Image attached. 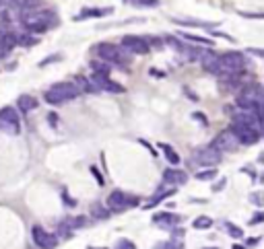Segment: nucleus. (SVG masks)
<instances>
[{"label": "nucleus", "mask_w": 264, "mask_h": 249, "mask_svg": "<svg viewBox=\"0 0 264 249\" xmlns=\"http://www.w3.org/2000/svg\"><path fill=\"white\" fill-rule=\"evenodd\" d=\"M79 95H81V91H79V87L75 82H58V85H54V87H50L46 91L44 99L50 105H62L66 101L77 99Z\"/></svg>", "instance_id": "nucleus-1"}, {"label": "nucleus", "mask_w": 264, "mask_h": 249, "mask_svg": "<svg viewBox=\"0 0 264 249\" xmlns=\"http://www.w3.org/2000/svg\"><path fill=\"white\" fill-rule=\"evenodd\" d=\"M242 111H258L262 113V87L260 85H246L236 99Z\"/></svg>", "instance_id": "nucleus-2"}, {"label": "nucleus", "mask_w": 264, "mask_h": 249, "mask_svg": "<svg viewBox=\"0 0 264 249\" xmlns=\"http://www.w3.org/2000/svg\"><path fill=\"white\" fill-rule=\"evenodd\" d=\"M244 54L242 52H225L217 56V74H242L244 68Z\"/></svg>", "instance_id": "nucleus-3"}, {"label": "nucleus", "mask_w": 264, "mask_h": 249, "mask_svg": "<svg viewBox=\"0 0 264 249\" xmlns=\"http://www.w3.org/2000/svg\"><path fill=\"white\" fill-rule=\"evenodd\" d=\"M0 132H7L11 136H17L21 132V119L15 107L7 105L0 109Z\"/></svg>", "instance_id": "nucleus-4"}, {"label": "nucleus", "mask_w": 264, "mask_h": 249, "mask_svg": "<svg viewBox=\"0 0 264 249\" xmlns=\"http://www.w3.org/2000/svg\"><path fill=\"white\" fill-rule=\"evenodd\" d=\"M139 204V198L137 196H130L122 190H114L110 196H108V210L110 212H124L132 206Z\"/></svg>", "instance_id": "nucleus-5"}, {"label": "nucleus", "mask_w": 264, "mask_h": 249, "mask_svg": "<svg viewBox=\"0 0 264 249\" xmlns=\"http://www.w3.org/2000/svg\"><path fill=\"white\" fill-rule=\"evenodd\" d=\"M52 19H54V17H52L50 13H46V11H42V13L33 11V13H25L23 23H25V27H27L29 31H33V33H42V31H46V29L50 27V21H52Z\"/></svg>", "instance_id": "nucleus-6"}, {"label": "nucleus", "mask_w": 264, "mask_h": 249, "mask_svg": "<svg viewBox=\"0 0 264 249\" xmlns=\"http://www.w3.org/2000/svg\"><path fill=\"white\" fill-rule=\"evenodd\" d=\"M95 52L102 62H108V64H116V66H126V60L120 52V48L112 46V44H99L95 46Z\"/></svg>", "instance_id": "nucleus-7"}, {"label": "nucleus", "mask_w": 264, "mask_h": 249, "mask_svg": "<svg viewBox=\"0 0 264 249\" xmlns=\"http://www.w3.org/2000/svg\"><path fill=\"white\" fill-rule=\"evenodd\" d=\"M31 239H33V243H36L40 249H54L58 245L56 235H52L50 231H46L40 225H33L31 227Z\"/></svg>", "instance_id": "nucleus-8"}, {"label": "nucleus", "mask_w": 264, "mask_h": 249, "mask_svg": "<svg viewBox=\"0 0 264 249\" xmlns=\"http://www.w3.org/2000/svg\"><path fill=\"white\" fill-rule=\"evenodd\" d=\"M120 46H122L126 52L139 54V56H145V54L151 52V44H149L145 37H139V35H126V37H122Z\"/></svg>", "instance_id": "nucleus-9"}, {"label": "nucleus", "mask_w": 264, "mask_h": 249, "mask_svg": "<svg viewBox=\"0 0 264 249\" xmlns=\"http://www.w3.org/2000/svg\"><path fill=\"white\" fill-rule=\"evenodd\" d=\"M229 130L234 132L238 144H248V146L260 142V136H262V132H256V130H252V128H248V126H240V123H231Z\"/></svg>", "instance_id": "nucleus-10"}, {"label": "nucleus", "mask_w": 264, "mask_h": 249, "mask_svg": "<svg viewBox=\"0 0 264 249\" xmlns=\"http://www.w3.org/2000/svg\"><path fill=\"white\" fill-rule=\"evenodd\" d=\"M223 159V154L219 150H215L213 146H207V148H201L194 152V161L203 167H217Z\"/></svg>", "instance_id": "nucleus-11"}, {"label": "nucleus", "mask_w": 264, "mask_h": 249, "mask_svg": "<svg viewBox=\"0 0 264 249\" xmlns=\"http://www.w3.org/2000/svg\"><path fill=\"white\" fill-rule=\"evenodd\" d=\"M211 146L223 154L225 150H234V148H238V140H236V136H234V132H231V130H223V132L213 140Z\"/></svg>", "instance_id": "nucleus-12"}, {"label": "nucleus", "mask_w": 264, "mask_h": 249, "mask_svg": "<svg viewBox=\"0 0 264 249\" xmlns=\"http://www.w3.org/2000/svg\"><path fill=\"white\" fill-rule=\"evenodd\" d=\"M91 85L97 89V91H108V93H124V87L114 82L110 76H99V74H93L91 78Z\"/></svg>", "instance_id": "nucleus-13"}, {"label": "nucleus", "mask_w": 264, "mask_h": 249, "mask_svg": "<svg viewBox=\"0 0 264 249\" xmlns=\"http://www.w3.org/2000/svg\"><path fill=\"white\" fill-rule=\"evenodd\" d=\"M153 223H155L157 227H161V229H172V227L180 225L182 219H180L178 214H174V212H157V214L153 216Z\"/></svg>", "instance_id": "nucleus-14"}, {"label": "nucleus", "mask_w": 264, "mask_h": 249, "mask_svg": "<svg viewBox=\"0 0 264 249\" xmlns=\"http://www.w3.org/2000/svg\"><path fill=\"white\" fill-rule=\"evenodd\" d=\"M163 181L170 185H182L188 181V173L182 169H165L163 171Z\"/></svg>", "instance_id": "nucleus-15"}, {"label": "nucleus", "mask_w": 264, "mask_h": 249, "mask_svg": "<svg viewBox=\"0 0 264 249\" xmlns=\"http://www.w3.org/2000/svg\"><path fill=\"white\" fill-rule=\"evenodd\" d=\"M36 107H38V99H36V97L21 95V97L17 99V107H15V109H19L21 113H29L31 109H36Z\"/></svg>", "instance_id": "nucleus-16"}, {"label": "nucleus", "mask_w": 264, "mask_h": 249, "mask_svg": "<svg viewBox=\"0 0 264 249\" xmlns=\"http://www.w3.org/2000/svg\"><path fill=\"white\" fill-rule=\"evenodd\" d=\"M85 225H87L85 216H71V219H66V221L62 223V229H73V231H77V229H83Z\"/></svg>", "instance_id": "nucleus-17"}, {"label": "nucleus", "mask_w": 264, "mask_h": 249, "mask_svg": "<svg viewBox=\"0 0 264 249\" xmlns=\"http://www.w3.org/2000/svg\"><path fill=\"white\" fill-rule=\"evenodd\" d=\"M174 194H176V190H174V188H172V190H165V192H163V190H159V192H157V194H155V196H153V198H151V200H149V202L145 204V208L149 210V208L157 206V204H159L161 200H165V198H170V196H174Z\"/></svg>", "instance_id": "nucleus-18"}, {"label": "nucleus", "mask_w": 264, "mask_h": 249, "mask_svg": "<svg viewBox=\"0 0 264 249\" xmlns=\"http://www.w3.org/2000/svg\"><path fill=\"white\" fill-rule=\"evenodd\" d=\"M159 146H161V150H163V154H165V159H168L172 165H178V163H180V154L174 150L172 144H159Z\"/></svg>", "instance_id": "nucleus-19"}, {"label": "nucleus", "mask_w": 264, "mask_h": 249, "mask_svg": "<svg viewBox=\"0 0 264 249\" xmlns=\"http://www.w3.org/2000/svg\"><path fill=\"white\" fill-rule=\"evenodd\" d=\"M192 227H194L196 231H207V229L213 227V219H211V216H198V219H194Z\"/></svg>", "instance_id": "nucleus-20"}, {"label": "nucleus", "mask_w": 264, "mask_h": 249, "mask_svg": "<svg viewBox=\"0 0 264 249\" xmlns=\"http://www.w3.org/2000/svg\"><path fill=\"white\" fill-rule=\"evenodd\" d=\"M91 214H93V219H99V221H106L110 219V210L102 204H93L91 206Z\"/></svg>", "instance_id": "nucleus-21"}, {"label": "nucleus", "mask_w": 264, "mask_h": 249, "mask_svg": "<svg viewBox=\"0 0 264 249\" xmlns=\"http://www.w3.org/2000/svg\"><path fill=\"white\" fill-rule=\"evenodd\" d=\"M110 13H112V9H87L77 17V21L87 19V17H104V15H110Z\"/></svg>", "instance_id": "nucleus-22"}, {"label": "nucleus", "mask_w": 264, "mask_h": 249, "mask_svg": "<svg viewBox=\"0 0 264 249\" xmlns=\"http://www.w3.org/2000/svg\"><path fill=\"white\" fill-rule=\"evenodd\" d=\"M225 229H227L229 237H234V239H242V237H244V231H242L238 225H234V223H227Z\"/></svg>", "instance_id": "nucleus-23"}, {"label": "nucleus", "mask_w": 264, "mask_h": 249, "mask_svg": "<svg viewBox=\"0 0 264 249\" xmlns=\"http://www.w3.org/2000/svg\"><path fill=\"white\" fill-rule=\"evenodd\" d=\"M215 177H217V169H207V171H198L196 173L198 181H209V179H215Z\"/></svg>", "instance_id": "nucleus-24"}, {"label": "nucleus", "mask_w": 264, "mask_h": 249, "mask_svg": "<svg viewBox=\"0 0 264 249\" xmlns=\"http://www.w3.org/2000/svg\"><path fill=\"white\" fill-rule=\"evenodd\" d=\"M180 37H186L190 42H198V44H205V46H213V39L201 37V35H192V33H180Z\"/></svg>", "instance_id": "nucleus-25"}, {"label": "nucleus", "mask_w": 264, "mask_h": 249, "mask_svg": "<svg viewBox=\"0 0 264 249\" xmlns=\"http://www.w3.org/2000/svg\"><path fill=\"white\" fill-rule=\"evenodd\" d=\"M114 249H137V245L132 243L130 239H120V241H116Z\"/></svg>", "instance_id": "nucleus-26"}, {"label": "nucleus", "mask_w": 264, "mask_h": 249, "mask_svg": "<svg viewBox=\"0 0 264 249\" xmlns=\"http://www.w3.org/2000/svg\"><path fill=\"white\" fill-rule=\"evenodd\" d=\"M155 249H182L178 241H163V243H157Z\"/></svg>", "instance_id": "nucleus-27"}, {"label": "nucleus", "mask_w": 264, "mask_h": 249, "mask_svg": "<svg viewBox=\"0 0 264 249\" xmlns=\"http://www.w3.org/2000/svg\"><path fill=\"white\" fill-rule=\"evenodd\" d=\"M137 7H159V0H130Z\"/></svg>", "instance_id": "nucleus-28"}, {"label": "nucleus", "mask_w": 264, "mask_h": 249, "mask_svg": "<svg viewBox=\"0 0 264 249\" xmlns=\"http://www.w3.org/2000/svg\"><path fill=\"white\" fill-rule=\"evenodd\" d=\"M60 60V56H52V58H46V60H42L40 62V66H48V64H52V62H58Z\"/></svg>", "instance_id": "nucleus-29"}, {"label": "nucleus", "mask_w": 264, "mask_h": 249, "mask_svg": "<svg viewBox=\"0 0 264 249\" xmlns=\"http://www.w3.org/2000/svg\"><path fill=\"white\" fill-rule=\"evenodd\" d=\"M91 173L97 177V183H99V185H104V177H102V173L97 171V167H91Z\"/></svg>", "instance_id": "nucleus-30"}, {"label": "nucleus", "mask_w": 264, "mask_h": 249, "mask_svg": "<svg viewBox=\"0 0 264 249\" xmlns=\"http://www.w3.org/2000/svg\"><path fill=\"white\" fill-rule=\"evenodd\" d=\"M242 17H248V19H262L260 13H242Z\"/></svg>", "instance_id": "nucleus-31"}, {"label": "nucleus", "mask_w": 264, "mask_h": 249, "mask_svg": "<svg viewBox=\"0 0 264 249\" xmlns=\"http://www.w3.org/2000/svg\"><path fill=\"white\" fill-rule=\"evenodd\" d=\"M248 52H250V54H254V56H258V58H262V56H264V54H262V50H258V48H250Z\"/></svg>", "instance_id": "nucleus-32"}, {"label": "nucleus", "mask_w": 264, "mask_h": 249, "mask_svg": "<svg viewBox=\"0 0 264 249\" xmlns=\"http://www.w3.org/2000/svg\"><path fill=\"white\" fill-rule=\"evenodd\" d=\"M258 241H260V239H258V237H254V239H248V241H246V245H248V247H254Z\"/></svg>", "instance_id": "nucleus-33"}, {"label": "nucleus", "mask_w": 264, "mask_h": 249, "mask_svg": "<svg viewBox=\"0 0 264 249\" xmlns=\"http://www.w3.org/2000/svg\"><path fill=\"white\" fill-rule=\"evenodd\" d=\"M194 119H201L203 123H207V117H205L203 113H194Z\"/></svg>", "instance_id": "nucleus-34"}, {"label": "nucleus", "mask_w": 264, "mask_h": 249, "mask_svg": "<svg viewBox=\"0 0 264 249\" xmlns=\"http://www.w3.org/2000/svg\"><path fill=\"white\" fill-rule=\"evenodd\" d=\"M260 221H262V212H258V214L254 216V219H252V223L256 225V223H260Z\"/></svg>", "instance_id": "nucleus-35"}, {"label": "nucleus", "mask_w": 264, "mask_h": 249, "mask_svg": "<svg viewBox=\"0 0 264 249\" xmlns=\"http://www.w3.org/2000/svg\"><path fill=\"white\" fill-rule=\"evenodd\" d=\"M9 5H13V0H0V7H9Z\"/></svg>", "instance_id": "nucleus-36"}, {"label": "nucleus", "mask_w": 264, "mask_h": 249, "mask_svg": "<svg viewBox=\"0 0 264 249\" xmlns=\"http://www.w3.org/2000/svg\"><path fill=\"white\" fill-rule=\"evenodd\" d=\"M252 200H254L256 204H260V194H254V196H252Z\"/></svg>", "instance_id": "nucleus-37"}, {"label": "nucleus", "mask_w": 264, "mask_h": 249, "mask_svg": "<svg viewBox=\"0 0 264 249\" xmlns=\"http://www.w3.org/2000/svg\"><path fill=\"white\" fill-rule=\"evenodd\" d=\"M231 249H246V245H234Z\"/></svg>", "instance_id": "nucleus-38"}, {"label": "nucleus", "mask_w": 264, "mask_h": 249, "mask_svg": "<svg viewBox=\"0 0 264 249\" xmlns=\"http://www.w3.org/2000/svg\"><path fill=\"white\" fill-rule=\"evenodd\" d=\"M205 249H217V247H205Z\"/></svg>", "instance_id": "nucleus-39"}]
</instances>
